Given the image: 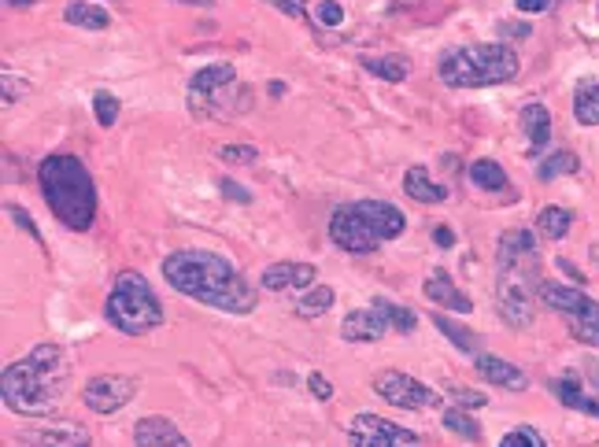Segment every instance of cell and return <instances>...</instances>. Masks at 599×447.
<instances>
[{
	"label": "cell",
	"mask_w": 599,
	"mask_h": 447,
	"mask_svg": "<svg viewBox=\"0 0 599 447\" xmlns=\"http://www.w3.org/2000/svg\"><path fill=\"white\" fill-rule=\"evenodd\" d=\"M448 396H452V403L463 406V411H482V406H489V399L473 388H448Z\"/></svg>",
	"instance_id": "36"
},
{
	"label": "cell",
	"mask_w": 599,
	"mask_h": 447,
	"mask_svg": "<svg viewBox=\"0 0 599 447\" xmlns=\"http://www.w3.org/2000/svg\"><path fill=\"white\" fill-rule=\"evenodd\" d=\"M314 277H318V270L311 263H270L263 270L259 284H263L267 293H289V289L307 293L311 284H314Z\"/></svg>",
	"instance_id": "14"
},
{
	"label": "cell",
	"mask_w": 599,
	"mask_h": 447,
	"mask_svg": "<svg viewBox=\"0 0 599 447\" xmlns=\"http://www.w3.org/2000/svg\"><path fill=\"white\" fill-rule=\"evenodd\" d=\"M307 388L314 392V399H323V403H326V399H333V385H330L323 374H318V370H311V374H307Z\"/></svg>",
	"instance_id": "39"
},
{
	"label": "cell",
	"mask_w": 599,
	"mask_h": 447,
	"mask_svg": "<svg viewBox=\"0 0 599 447\" xmlns=\"http://www.w3.org/2000/svg\"><path fill=\"white\" fill-rule=\"evenodd\" d=\"M178 5H192V8H211L215 0H178Z\"/></svg>",
	"instance_id": "47"
},
{
	"label": "cell",
	"mask_w": 599,
	"mask_h": 447,
	"mask_svg": "<svg viewBox=\"0 0 599 447\" xmlns=\"http://www.w3.org/2000/svg\"><path fill=\"white\" fill-rule=\"evenodd\" d=\"M570 226H574V215L566 208H544L537 215V233L548 240H563L570 233Z\"/></svg>",
	"instance_id": "29"
},
{
	"label": "cell",
	"mask_w": 599,
	"mask_h": 447,
	"mask_svg": "<svg viewBox=\"0 0 599 447\" xmlns=\"http://www.w3.org/2000/svg\"><path fill=\"white\" fill-rule=\"evenodd\" d=\"M134 443H137V447H189L185 433H182L171 418H164V414L141 418V422L134 425Z\"/></svg>",
	"instance_id": "16"
},
{
	"label": "cell",
	"mask_w": 599,
	"mask_h": 447,
	"mask_svg": "<svg viewBox=\"0 0 599 447\" xmlns=\"http://www.w3.org/2000/svg\"><path fill=\"white\" fill-rule=\"evenodd\" d=\"M333 300H337V293L330 289V284H311L307 293H300L293 311H296V318H318V314H326L333 307Z\"/></svg>",
	"instance_id": "25"
},
{
	"label": "cell",
	"mask_w": 599,
	"mask_h": 447,
	"mask_svg": "<svg viewBox=\"0 0 599 447\" xmlns=\"http://www.w3.org/2000/svg\"><path fill=\"white\" fill-rule=\"evenodd\" d=\"M219 159H222V163H256V159H259V148H256V144H222V148H219Z\"/></svg>",
	"instance_id": "35"
},
{
	"label": "cell",
	"mask_w": 599,
	"mask_h": 447,
	"mask_svg": "<svg viewBox=\"0 0 599 447\" xmlns=\"http://www.w3.org/2000/svg\"><path fill=\"white\" fill-rule=\"evenodd\" d=\"M8 215H12V219H15V222H19V226H23V229H26L30 237H33V240H42V229L33 226V219H30V215H26L23 208H15V203H8Z\"/></svg>",
	"instance_id": "42"
},
{
	"label": "cell",
	"mask_w": 599,
	"mask_h": 447,
	"mask_svg": "<svg viewBox=\"0 0 599 447\" xmlns=\"http://www.w3.org/2000/svg\"><path fill=\"white\" fill-rule=\"evenodd\" d=\"M348 447H426L418 433L385 422L378 414H355L348 422Z\"/></svg>",
	"instance_id": "10"
},
{
	"label": "cell",
	"mask_w": 599,
	"mask_h": 447,
	"mask_svg": "<svg viewBox=\"0 0 599 447\" xmlns=\"http://www.w3.org/2000/svg\"><path fill=\"white\" fill-rule=\"evenodd\" d=\"M558 270H563V274H566V277H574V281H577V284H585V274H581V270H577V266H574V263H570V259H558Z\"/></svg>",
	"instance_id": "46"
},
{
	"label": "cell",
	"mask_w": 599,
	"mask_h": 447,
	"mask_svg": "<svg viewBox=\"0 0 599 447\" xmlns=\"http://www.w3.org/2000/svg\"><path fill=\"white\" fill-rule=\"evenodd\" d=\"M518 122H522V134L529 137L526 152L537 155V152L551 141V111H548L540 100H529V104L522 107V115H518Z\"/></svg>",
	"instance_id": "19"
},
{
	"label": "cell",
	"mask_w": 599,
	"mask_h": 447,
	"mask_svg": "<svg viewBox=\"0 0 599 447\" xmlns=\"http://www.w3.org/2000/svg\"><path fill=\"white\" fill-rule=\"evenodd\" d=\"M37 182H42L49 211L74 233H86L97 219V185L82 159L74 155H49L37 167Z\"/></svg>",
	"instance_id": "3"
},
{
	"label": "cell",
	"mask_w": 599,
	"mask_h": 447,
	"mask_svg": "<svg viewBox=\"0 0 599 447\" xmlns=\"http://www.w3.org/2000/svg\"><path fill=\"white\" fill-rule=\"evenodd\" d=\"M311 15H314V23H323V26H341L344 23V8L337 5V0H323Z\"/></svg>",
	"instance_id": "37"
},
{
	"label": "cell",
	"mask_w": 599,
	"mask_h": 447,
	"mask_svg": "<svg viewBox=\"0 0 599 447\" xmlns=\"http://www.w3.org/2000/svg\"><path fill=\"white\" fill-rule=\"evenodd\" d=\"M433 240H436V248H452V244H455V233H452L448 226H436V229H433Z\"/></svg>",
	"instance_id": "44"
},
{
	"label": "cell",
	"mask_w": 599,
	"mask_h": 447,
	"mask_svg": "<svg viewBox=\"0 0 599 447\" xmlns=\"http://www.w3.org/2000/svg\"><path fill=\"white\" fill-rule=\"evenodd\" d=\"M5 5H8V8H30L33 0H5Z\"/></svg>",
	"instance_id": "48"
},
{
	"label": "cell",
	"mask_w": 599,
	"mask_h": 447,
	"mask_svg": "<svg viewBox=\"0 0 599 447\" xmlns=\"http://www.w3.org/2000/svg\"><path fill=\"white\" fill-rule=\"evenodd\" d=\"M404 192H407L411 200H418V203H445V200H448V189L436 185V182L426 174V167H411V171L404 174Z\"/></svg>",
	"instance_id": "20"
},
{
	"label": "cell",
	"mask_w": 599,
	"mask_h": 447,
	"mask_svg": "<svg viewBox=\"0 0 599 447\" xmlns=\"http://www.w3.org/2000/svg\"><path fill=\"white\" fill-rule=\"evenodd\" d=\"M470 182L477 185V189H485V192H503L507 189V174H503V167L496 159H477V163H470Z\"/></svg>",
	"instance_id": "28"
},
{
	"label": "cell",
	"mask_w": 599,
	"mask_h": 447,
	"mask_svg": "<svg viewBox=\"0 0 599 447\" xmlns=\"http://www.w3.org/2000/svg\"><path fill=\"white\" fill-rule=\"evenodd\" d=\"M104 318L115 325L118 333L126 337H145L152 333L159 321H164V303H159L155 289L148 284L145 274L137 270H123L115 277L108 303H104Z\"/></svg>",
	"instance_id": "6"
},
{
	"label": "cell",
	"mask_w": 599,
	"mask_h": 447,
	"mask_svg": "<svg viewBox=\"0 0 599 447\" xmlns=\"http://www.w3.org/2000/svg\"><path fill=\"white\" fill-rule=\"evenodd\" d=\"M19 447H93V436L86 425H42L26 429Z\"/></svg>",
	"instance_id": "15"
},
{
	"label": "cell",
	"mask_w": 599,
	"mask_h": 447,
	"mask_svg": "<svg viewBox=\"0 0 599 447\" xmlns=\"http://www.w3.org/2000/svg\"><path fill=\"white\" fill-rule=\"evenodd\" d=\"M363 67L381 81H404L411 78V60L404 52H385V56H363Z\"/></svg>",
	"instance_id": "22"
},
{
	"label": "cell",
	"mask_w": 599,
	"mask_h": 447,
	"mask_svg": "<svg viewBox=\"0 0 599 447\" xmlns=\"http://www.w3.org/2000/svg\"><path fill=\"white\" fill-rule=\"evenodd\" d=\"M63 23L67 26H82V30H108L111 15L97 5H86V0H74V5L63 8Z\"/></svg>",
	"instance_id": "23"
},
{
	"label": "cell",
	"mask_w": 599,
	"mask_h": 447,
	"mask_svg": "<svg viewBox=\"0 0 599 447\" xmlns=\"http://www.w3.org/2000/svg\"><path fill=\"white\" fill-rule=\"evenodd\" d=\"M374 307L385 314L388 330H396V333H415V330H418V314H415L411 307H399V303H392V300H385V296H378Z\"/></svg>",
	"instance_id": "30"
},
{
	"label": "cell",
	"mask_w": 599,
	"mask_h": 447,
	"mask_svg": "<svg viewBox=\"0 0 599 447\" xmlns=\"http://www.w3.org/2000/svg\"><path fill=\"white\" fill-rule=\"evenodd\" d=\"M540 300H544L551 311H558V314L566 318L574 340H581V344H588V348H599V303L581 293V284H555V281H544V284H540Z\"/></svg>",
	"instance_id": "8"
},
{
	"label": "cell",
	"mask_w": 599,
	"mask_h": 447,
	"mask_svg": "<svg viewBox=\"0 0 599 447\" xmlns=\"http://www.w3.org/2000/svg\"><path fill=\"white\" fill-rule=\"evenodd\" d=\"M26 93V86L19 81V74H12V70H5V104H15L19 97Z\"/></svg>",
	"instance_id": "41"
},
{
	"label": "cell",
	"mask_w": 599,
	"mask_h": 447,
	"mask_svg": "<svg viewBox=\"0 0 599 447\" xmlns=\"http://www.w3.org/2000/svg\"><path fill=\"white\" fill-rule=\"evenodd\" d=\"M518 70H522V60L507 45H463L441 60V78L452 89L503 86L518 78Z\"/></svg>",
	"instance_id": "5"
},
{
	"label": "cell",
	"mask_w": 599,
	"mask_h": 447,
	"mask_svg": "<svg viewBox=\"0 0 599 447\" xmlns=\"http://www.w3.org/2000/svg\"><path fill=\"white\" fill-rule=\"evenodd\" d=\"M445 429H452V433H455V436H463L466 443H477V440H482V425H477L466 411H459V406L445 411Z\"/></svg>",
	"instance_id": "32"
},
{
	"label": "cell",
	"mask_w": 599,
	"mask_h": 447,
	"mask_svg": "<svg viewBox=\"0 0 599 447\" xmlns=\"http://www.w3.org/2000/svg\"><path fill=\"white\" fill-rule=\"evenodd\" d=\"M407 229V215L385 200L341 203L330 215V237L348 256H374L385 240H396Z\"/></svg>",
	"instance_id": "4"
},
{
	"label": "cell",
	"mask_w": 599,
	"mask_h": 447,
	"mask_svg": "<svg viewBox=\"0 0 599 447\" xmlns=\"http://www.w3.org/2000/svg\"><path fill=\"white\" fill-rule=\"evenodd\" d=\"M577 167H581V163H577L574 152H555V155H548V159L540 163L537 178H540V182H555V178H563V174H574Z\"/></svg>",
	"instance_id": "31"
},
{
	"label": "cell",
	"mask_w": 599,
	"mask_h": 447,
	"mask_svg": "<svg viewBox=\"0 0 599 447\" xmlns=\"http://www.w3.org/2000/svg\"><path fill=\"white\" fill-rule=\"evenodd\" d=\"M473 362H477V374H482L489 385L503 388V392H526L529 388V377L518 370V366H510L496 355H473Z\"/></svg>",
	"instance_id": "17"
},
{
	"label": "cell",
	"mask_w": 599,
	"mask_h": 447,
	"mask_svg": "<svg viewBox=\"0 0 599 447\" xmlns=\"http://www.w3.org/2000/svg\"><path fill=\"white\" fill-rule=\"evenodd\" d=\"M233 81H237V70H233L229 63H211V67H204V70L192 74L189 89H196V93H215V89L233 86Z\"/></svg>",
	"instance_id": "26"
},
{
	"label": "cell",
	"mask_w": 599,
	"mask_h": 447,
	"mask_svg": "<svg viewBox=\"0 0 599 447\" xmlns=\"http://www.w3.org/2000/svg\"><path fill=\"white\" fill-rule=\"evenodd\" d=\"M385 333H388V321L374 303L348 311L341 321V340H348V344H378Z\"/></svg>",
	"instance_id": "13"
},
{
	"label": "cell",
	"mask_w": 599,
	"mask_h": 447,
	"mask_svg": "<svg viewBox=\"0 0 599 447\" xmlns=\"http://www.w3.org/2000/svg\"><path fill=\"white\" fill-rule=\"evenodd\" d=\"M433 325L441 330L459 351H466V355H482V337H477L473 330H466L463 321H452L448 314H433Z\"/></svg>",
	"instance_id": "24"
},
{
	"label": "cell",
	"mask_w": 599,
	"mask_h": 447,
	"mask_svg": "<svg viewBox=\"0 0 599 447\" xmlns=\"http://www.w3.org/2000/svg\"><path fill=\"white\" fill-rule=\"evenodd\" d=\"M574 118L581 126H599V86L595 81H581L574 97Z\"/></svg>",
	"instance_id": "27"
},
{
	"label": "cell",
	"mask_w": 599,
	"mask_h": 447,
	"mask_svg": "<svg viewBox=\"0 0 599 447\" xmlns=\"http://www.w3.org/2000/svg\"><path fill=\"white\" fill-rule=\"evenodd\" d=\"M93 115H97L100 126H115V118H118V97H111L108 89H100V93L93 97Z\"/></svg>",
	"instance_id": "33"
},
{
	"label": "cell",
	"mask_w": 599,
	"mask_h": 447,
	"mask_svg": "<svg viewBox=\"0 0 599 447\" xmlns=\"http://www.w3.org/2000/svg\"><path fill=\"white\" fill-rule=\"evenodd\" d=\"M267 5H274L277 12H285V15H293V19H304V23H307V5H304V0H267Z\"/></svg>",
	"instance_id": "40"
},
{
	"label": "cell",
	"mask_w": 599,
	"mask_h": 447,
	"mask_svg": "<svg viewBox=\"0 0 599 447\" xmlns=\"http://www.w3.org/2000/svg\"><path fill=\"white\" fill-rule=\"evenodd\" d=\"M422 293H426V296H429L433 303H441V307H452V311H459V314H470V311H473L470 296L455 289V281L448 277V270H433V274L426 277V284H422Z\"/></svg>",
	"instance_id": "18"
},
{
	"label": "cell",
	"mask_w": 599,
	"mask_h": 447,
	"mask_svg": "<svg viewBox=\"0 0 599 447\" xmlns=\"http://www.w3.org/2000/svg\"><path fill=\"white\" fill-rule=\"evenodd\" d=\"M500 33L522 41V37H529V26H526V23H500Z\"/></svg>",
	"instance_id": "43"
},
{
	"label": "cell",
	"mask_w": 599,
	"mask_h": 447,
	"mask_svg": "<svg viewBox=\"0 0 599 447\" xmlns=\"http://www.w3.org/2000/svg\"><path fill=\"white\" fill-rule=\"evenodd\" d=\"M70 385V355L60 344H33L30 355L8 362L0 374V399L8 411L42 418L52 414Z\"/></svg>",
	"instance_id": "2"
},
{
	"label": "cell",
	"mask_w": 599,
	"mask_h": 447,
	"mask_svg": "<svg viewBox=\"0 0 599 447\" xmlns=\"http://www.w3.org/2000/svg\"><path fill=\"white\" fill-rule=\"evenodd\" d=\"M219 192H226L233 203H248L252 200V192L241 182H233V178H219Z\"/></svg>",
	"instance_id": "38"
},
{
	"label": "cell",
	"mask_w": 599,
	"mask_h": 447,
	"mask_svg": "<svg viewBox=\"0 0 599 447\" xmlns=\"http://www.w3.org/2000/svg\"><path fill=\"white\" fill-rule=\"evenodd\" d=\"M374 392L399 406V411H433V406H441V396H436L433 388H426L418 377L404 374V370H385L374 377Z\"/></svg>",
	"instance_id": "9"
},
{
	"label": "cell",
	"mask_w": 599,
	"mask_h": 447,
	"mask_svg": "<svg viewBox=\"0 0 599 447\" xmlns=\"http://www.w3.org/2000/svg\"><path fill=\"white\" fill-rule=\"evenodd\" d=\"M551 392L563 399V406H570V411H585V414H595V418H599V399L585 396V392H581V381H577L574 374L551 381Z\"/></svg>",
	"instance_id": "21"
},
{
	"label": "cell",
	"mask_w": 599,
	"mask_h": 447,
	"mask_svg": "<svg viewBox=\"0 0 599 447\" xmlns=\"http://www.w3.org/2000/svg\"><path fill=\"white\" fill-rule=\"evenodd\" d=\"M164 277L182 296L219 307L226 314H252L259 303V293L237 274L226 256L215 252H174L164 259Z\"/></svg>",
	"instance_id": "1"
},
{
	"label": "cell",
	"mask_w": 599,
	"mask_h": 447,
	"mask_svg": "<svg viewBox=\"0 0 599 447\" xmlns=\"http://www.w3.org/2000/svg\"><path fill=\"white\" fill-rule=\"evenodd\" d=\"M137 396V377L130 374H97L82 388V403L93 414H115Z\"/></svg>",
	"instance_id": "11"
},
{
	"label": "cell",
	"mask_w": 599,
	"mask_h": 447,
	"mask_svg": "<svg viewBox=\"0 0 599 447\" xmlns=\"http://www.w3.org/2000/svg\"><path fill=\"white\" fill-rule=\"evenodd\" d=\"M189 111L200 115V118H233L241 115L245 107H252V89H245L241 81H233L226 89H215V93H196L189 89Z\"/></svg>",
	"instance_id": "12"
},
{
	"label": "cell",
	"mask_w": 599,
	"mask_h": 447,
	"mask_svg": "<svg viewBox=\"0 0 599 447\" xmlns=\"http://www.w3.org/2000/svg\"><path fill=\"white\" fill-rule=\"evenodd\" d=\"M500 447H544V440L537 436L533 425H518V429H510V433L500 440Z\"/></svg>",
	"instance_id": "34"
},
{
	"label": "cell",
	"mask_w": 599,
	"mask_h": 447,
	"mask_svg": "<svg viewBox=\"0 0 599 447\" xmlns=\"http://www.w3.org/2000/svg\"><path fill=\"white\" fill-rule=\"evenodd\" d=\"M551 8V0H518V12H526V15H533V12H548Z\"/></svg>",
	"instance_id": "45"
},
{
	"label": "cell",
	"mask_w": 599,
	"mask_h": 447,
	"mask_svg": "<svg viewBox=\"0 0 599 447\" xmlns=\"http://www.w3.org/2000/svg\"><path fill=\"white\" fill-rule=\"evenodd\" d=\"M540 266L537 256L522 259V263H500V277H496V307L500 318L510 330H526L537 318V300H540Z\"/></svg>",
	"instance_id": "7"
}]
</instances>
